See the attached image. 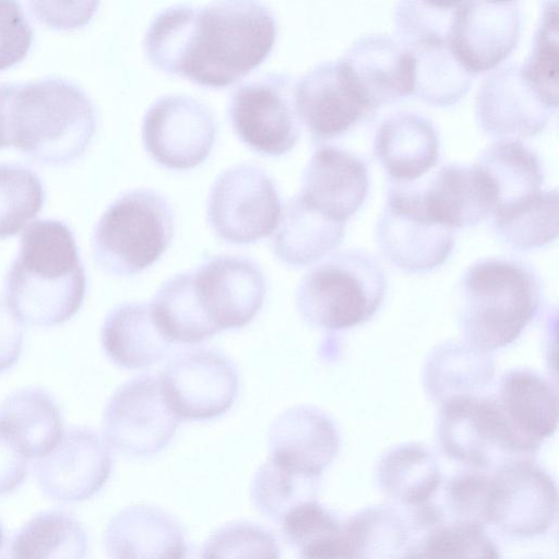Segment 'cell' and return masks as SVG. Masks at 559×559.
I'll return each mask as SVG.
<instances>
[{
  "mask_svg": "<svg viewBox=\"0 0 559 559\" xmlns=\"http://www.w3.org/2000/svg\"><path fill=\"white\" fill-rule=\"evenodd\" d=\"M3 293L22 324L55 326L80 310L86 274L73 231L64 222L40 218L24 228Z\"/></svg>",
  "mask_w": 559,
  "mask_h": 559,
  "instance_id": "cell-1",
  "label": "cell"
},
{
  "mask_svg": "<svg viewBox=\"0 0 559 559\" xmlns=\"http://www.w3.org/2000/svg\"><path fill=\"white\" fill-rule=\"evenodd\" d=\"M277 22L258 1H214L197 7L178 76L212 88L229 86L271 53Z\"/></svg>",
  "mask_w": 559,
  "mask_h": 559,
  "instance_id": "cell-2",
  "label": "cell"
},
{
  "mask_svg": "<svg viewBox=\"0 0 559 559\" xmlns=\"http://www.w3.org/2000/svg\"><path fill=\"white\" fill-rule=\"evenodd\" d=\"M97 112L71 80L47 76L15 83L9 107L10 145L47 165L80 157L95 135Z\"/></svg>",
  "mask_w": 559,
  "mask_h": 559,
  "instance_id": "cell-3",
  "label": "cell"
},
{
  "mask_svg": "<svg viewBox=\"0 0 559 559\" xmlns=\"http://www.w3.org/2000/svg\"><path fill=\"white\" fill-rule=\"evenodd\" d=\"M540 285L518 260L491 257L465 271L459 288V326L464 342L491 352L513 343L537 316Z\"/></svg>",
  "mask_w": 559,
  "mask_h": 559,
  "instance_id": "cell-4",
  "label": "cell"
},
{
  "mask_svg": "<svg viewBox=\"0 0 559 559\" xmlns=\"http://www.w3.org/2000/svg\"><path fill=\"white\" fill-rule=\"evenodd\" d=\"M386 292L379 262L358 249L340 251L313 266L296 289V308L311 326L342 331L370 320Z\"/></svg>",
  "mask_w": 559,
  "mask_h": 559,
  "instance_id": "cell-5",
  "label": "cell"
},
{
  "mask_svg": "<svg viewBox=\"0 0 559 559\" xmlns=\"http://www.w3.org/2000/svg\"><path fill=\"white\" fill-rule=\"evenodd\" d=\"M174 230V213L165 195L150 188L129 190L117 197L96 223L93 258L107 274L135 275L163 255Z\"/></svg>",
  "mask_w": 559,
  "mask_h": 559,
  "instance_id": "cell-6",
  "label": "cell"
},
{
  "mask_svg": "<svg viewBox=\"0 0 559 559\" xmlns=\"http://www.w3.org/2000/svg\"><path fill=\"white\" fill-rule=\"evenodd\" d=\"M438 406L441 452L471 469L489 472L510 461L533 460L542 447L512 424L495 393L461 395Z\"/></svg>",
  "mask_w": 559,
  "mask_h": 559,
  "instance_id": "cell-7",
  "label": "cell"
},
{
  "mask_svg": "<svg viewBox=\"0 0 559 559\" xmlns=\"http://www.w3.org/2000/svg\"><path fill=\"white\" fill-rule=\"evenodd\" d=\"M554 478L533 460H515L488 473L483 524L516 540L545 536L557 522Z\"/></svg>",
  "mask_w": 559,
  "mask_h": 559,
  "instance_id": "cell-8",
  "label": "cell"
},
{
  "mask_svg": "<svg viewBox=\"0 0 559 559\" xmlns=\"http://www.w3.org/2000/svg\"><path fill=\"white\" fill-rule=\"evenodd\" d=\"M206 213L218 238L247 245L275 230L282 206L271 176L257 165L240 163L216 177L209 191Z\"/></svg>",
  "mask_w": 559,
  "mask_h": 559,
  "instance_id": "cell-9",
  "label": "cell"
},
{
  "mask_svg": "<svg viewBox=\"0 0 559 559\" xmlns=\"http://www.w3.org/2000/svg\"><path fill=\"white\" fill-rule=\"evenodd\" d=\"M179 418L168 406L158 376L143 374L120 385L103 412V439L109 450L133 459L163 451Z\"/></svg>",
  "mask_w": 559,
  "mask_h": 559,
  "instance_id": "cell-10",
  "label": "cell"
},
{
  "mask_svg": "<svg viewBox=\"0 0 559 559\" xmlns=\"http://www.w3.org/2000/svg\"><path fill=\"white\" fill-rule=\"evenodd\" d=\"M294 79L269 73L239 85L230 95L227 115L237 136L267 156L288 153L300 135Z\"/></svg>",
  "mask_w": 559,
  "mask_h": 559,
  "instance_id": "cell-11",
  "label": "cell"
},
{
  "mask_svg": "<svg viewBox=\"0 0 559 559\" xmlns=\"http://www.w3.org/2000/svg\"><path fill=\"white\" fill-rule=\"evenodd\" d=\"M383 257L408 273L440 266L454 247L453 229L429 218L416 187L393 185L376 226Z\"/></svg>",
  "mask_w": 559,
  "mask_h": 559,
  "instance_id": "cell-12",
  "label": "cell"
},
{
  "mask_svg": "<svg viewBox=\"0 0 559 559\" xmlns=\"http://www.w3.org/2000/svg\"><path fill=\"white\" fill-rule=\"evenodd\" d=\"M164 397L179 420H210L235 403L239 376L235 365L213 348L175 355L158 376Z\"/></svg>",
  "mask_w": 559,
  "mask_h": 559,
  "instance_id": "cell-13",
  "label": "cell"
},
{
  "mask_svg": "<svg viewBox=\"0 0 559 559\" xmlns=\"http://www.w3.org/2000/svg\"><path fill=\"white\" fill-rule=\"evenodd\" d=\"M142 141L147 154L160 166L191 169L210 155L216 135L212 111L185 94L155 99L144 114Z\"/></svg>",
  "mask_w": 559,
  "mask_h": 559,
  "instance_id": "cell-14",
  "label": "cell"
},
{
  "mask_svg": "<svg viewBox=\"0 0 559 559\" xmlns=\"http://www.w3.org/2000/svg\"><path fill=\"white\" fill-rule=\"evenodd\" d=\"M34 475L45 496L64 503L81 502L96 495L112 471L109 448L88 427L63 431L58 443L35 460Z\"/></svg>",
  "mask_w": 559,
  "mask_h": 559,
  "instance_id": "cell-15",
  "label": "cell"
},
{
  "mask_svg": "<svg viewBox=\"0 0 559 559\" xmlns=\"http://www.w3.org/2000/svg\"><path fill=\"white\" fill-rule=\"evenodd\" d=\"M556 111L524 79L521 64L513 62L492 70L475 99L479 127L498 140L534 136L548 126Z\"/></svg>",
  "mask_w": 559,
  "mask_h": 559,
  "instance_id": "cell-16",
  "label": "cell"
},
{
  "mask_svg": "<svg viewBox=\"0 0 559 559\" xmlns=\"http://www.w3.org/2000/svg\"><path fill=\"white\" fill-rule=\"evenodd\" d=\"M521 34V10L515 1L459 2L450 47L473 75L499 67L515 49Z\"/></svg>",
  "mask_w": 559,
  "mask_h": 559,
  "instance_id": "cell-17",
  "label": "cell"
},
{
  "mask_svg": "<svg viewBox=\"0 0 559 559\" xmlns=\"http://www.w3.org/2000/svg\"><path fill=\"white\" fill-rule=\"evenodd\" d=\"M192 274L199 300L219 332L246 326L263 306L264 275L247 258L216 255Z\"/></svg>",
  "mask_w": 559,
  "mask_h": 559,
  "instance_id": "cell-18",
  "label": "cell"
},
{
  "mask_svg": "<svg viewBox=\"0 0 559 559\" xmlns=\"http://www.w3.org/2000/svg\"><path fill=\"white\" fill-rule=\"evenodd\" d=\"M300 123L317 141L342 136L372 111L360 96L341 60L324 61L295 86Z\"/></svg>",
  "mask_w": 559,
  "mask_h": 559,
  "instance_id": "cell-19",
  "label": "cell"
},
{
  "mask_svg": "<svg viewBox=\"0 0 559 559\" xmlns=\"http://www.w3.org/2000/svg\"><path fill=\"white\" fill-rule=\"evenodd\" d=\"M334 421L310 405L285 409L271 424L267 433L270 459L282 468L319 481L340 450Z\"/></svg>",
  "mask_w": 559,
  "mask_h": 559,
  "instance_id": "cell-20",
  "label": "cell"
},
{
  "mask_svg": "<svg viewBox=\"0 0 559 559\" xmlns=\"http://www.w3.org/2000/svg\"><path fill=\"white\" fill-rule=\"evenodd\" d=\"M340 60L372 112L414 94L413 58L386 35L356 39Z\"/></svg>",
  "mask_w": 559,
  "mask_h": 559,
  "instance_id": "cell-21",
  "label": "cell"
},
{
  "mask_svg": "<svg viewBox=\"0 0 559 559\" xmlns=\"http://www.w3.org/2000/svg\"><path fill=\"white\" fill-rule=\"evenodd\" d=\"M369 189L366 164L335 146H321L310 157L298 193L331 218L346 223L364 204Z\"/></svg>",
  "mask_w": 559,
  "mask_h": 559,
  "instance_id": "cell-22",
  "label": "cell"
},
{
  "mask_svg": "<svg viewBox=\"0 0 559 559\" xmlns=\"http://www.w3.org/2000/svg\"><path fill=\"white\" fill-rule=\"evenodd\" d=\"M418 190L429 218L451 229L475 226L496 207L493 187L475 165H443Z\"/></svg>",
  "mask_w": 559,
  "mask_h": 559,
  "instance_id": "cell-23",
  "label": "cell"
},
{
  "mask_svg": "<svg viewBox=\"0 0 559 559\" xmlns=\"http://www.w3.org/2000/svg\"><path fill=\"white\" fill-rule=\"evenodd\" d=\"M104 546L109 559H180L188 545L181 526L168 512L133 504L107 523Z\"/></svg>",
  "mask_w": 559,
  "mask_h": 559,
  "instance_id": "cell-24",
  "label": "cell"
},
{
  "mask_svg": "<svg viewBox=\"0 0 559 559\" xmlns=\"http://www.w3.org/2000/svg\"><path fill=\"white\" fill-rule=\"evenodd\" d=\"M374 155L393 183L408 185L438 162L439 136L433 123L414 112H397L382 121Z\"/></svg>",
  "mask_w": 559,
  "mask_h": 559,
  "instance_id": "cell-25",
  "label": "cell"
},
{
  "mask_svg": "<svg viewBox=\"0 0 559 559\" xmlns=\"http://www.w3.org/2000/svg\"><path fill=\"white\" fill-rule=\"evenodd\" d=\"M100 343L111 362L129 370L157 364L171 346L157 328L150 304L141 302L115 307L103 322Z\"/></svg>",
  "mask_w": 559,
  "mask_h": 559,
  "instance_id": "cell-26",
  "label": "cell"
},
{
  "mask_svg": "<svg viewBox=\"0 0 559 559\" xmlns=\"http://www.w3.org/2000/svg\"><path fill=\"white\" fill-rule=\"evenodd\" d=\"M344 234L345 223L316 210L297 193L283 207L272 248L283 263L300 267L333 251Z\"/></svg>",
  "mask_w": 559,
  "mask_h": 559,
  "instance_id": "cell-27",
  "label": "cell"
},
{
  "mask_svg": "<svg viewBox=\"0 0 559 559\" xmlns=\"http://www.w3.org/2000/svg\"><path fill=\"white\" fill-rule=\"evenodd\" d=\"M495 377L489 353L464 341H444L427 356L423 383L427 395L438 405L444 401L487 392Z\"/></svg>",
  "mask_w": 559,
  "mask_h": 559,
  "instance_id": "cell-28",
  "label": "cell"
},
{
  "mask_svg": "<svg viewBox=\"0 0 559 559\" xmlns=\"http://www.w3.org/2000/svg\"><path fill=\"white\" fill-rule=\"evenodd\" d=\"M0 430L29 460L46 455L63 433V420L53 397L44 389L13 391L0 405Z\"/></svg>",
  "mask_w": 559,
  "mask_h": 559,
  "instance_id": "cell-29",
  "label": "cell"
},
{
  "mask_svg": "<svg viewBox=\"0 0 559 559\" xmlns=\"http://www.w3.org/2000/svg\"><path fill=\"white\" fill-rule=\"evenodd\" d=\"M495 394L509 419L527 438L542 444L556 432L557 389L537 371L509 369L501 376Z\"/></svg>",
  "mask_w": 559,
  "mask_h": 559,
  "instance_id": "cell-30",
  "label": "cell"
},
{
  "mask_svg": "<svg viewBox=\"0 0 559 559\" xmlns=\"http://www.w3.org/2000/svg\"><path fill=\"white\" fill-rule=\"evenodd\" d=\"M376 477L381 491L395 507L408 511L430 502L443 481L436 456L418 442L386 450L378 462Z\"/></svg>",
  "mask_w": 559,
  "mask_h": 559,
  "instance_id": "cell-31",
  "label": "cell"
},
{
  "mask_svg": "<svg viewBox=\"0 0 559 559\" xmlns=\"http://www.w3.org/2000/svg\"><path fill=\"white\" fill-rule=\"evenodd\" d=\"M87 534L64 510H47L31 518L0 546V559H86Z\"/></svg>",
  "mask_w": 559,
  "mask_h": 559,
  "instance_id": "cell-32",
  "label": "cell"
},
{
  "mask_svg": "<svg viewBox=\"0 0 559 559\" xmlns=\"http://www.w3.org/2000/svg\"><path fill=\"white\" fill-rule=\"evenodd\" d=\"M474 165L487 176L493 187V212L516 205L542 190V162L520 140H497L480 153Z\"/></svg>",
  "mask_w": 559,
  "mask_h": 559,
  "instance_id": "cell-33",
  "label": "cell"
},
{
  "mask_svg": "<svg viewBox=\"0 0 559 559\" xmlns=\"http://www.w3.org/2000/svg\"><path fill=\"white\" fill-rule=\"evenodd\" d=\"M404 48L414 62V94L424 102L447 107L467 93L474 75L454 56L449 37L428 35Z\"/></svg>",
  "mask_w": 559,
  "mask_h": 559,
  "instance_id": "cell-34",
  "label": "cell"
},
{
  "mask_svg": "<svg viewBox=\"0 0 559 559\" xmlns=\"http://www.w3.org/2000/svg\"><path fill=\"white\" fill-rule=\"evenodd\" d=\"M299 559H352L354 539L347 520L341 521L316 498L290 508L280 521Z\"/></svg>",
  "mask_w": 559,
  "mask_h": 559,
  "instance_id": "cell-35",
  "label": "cell"
},
{
  "mask_svg": "<svg viewBox=\"0 0 559 559\" xmlns=\"http://www.w3.org/2000/svg\"><path fill=\"white\" fill-rule=\"evenodd\" d=\"M150 307L157 328L170 343L194 345L219 332L199 300L192 270L163 283Z\"/></svg>",
  "mask_w": 559,
  "mask_h": 559,
  "instance_id": "cell-36",
  "label": "cell"
},
{
  "mask_svg": "<svg viewBox=\"0 0 559 559\" xmlns=\"http://www.w3.org/2000/svg\"><path fill=\"white\" fill-rule=\"evenodd\" d=\"M498 238L518 250L542 248L558 236V192L540 190L530 199L492 214Z\"/></svg>",
  "mask_w": 559,
  "mask_h": 559,
  "instance_id": "cell-37",
  "label": "cell"
},
{
  "mask_svg": "<svg viewBox=\"0 0 559 559\" xmlns=\"http://www.w3.org/2000/svg\"><path fill=\"white\" fill-rule=\"evenodd\" d=\"M405 559H502V554L486 526L457 521L423 533Z\"/></svg>",
  "mask_w": 559,
  "mask_h": 559,
  "instance_id": "cell-38",
  "label": "cell"
},
{
  "mask_svg": "<svg viewBox=\"0 0 559 559\" xmlns=\"http://www.w3.org/2000/svg\"><path fill=\"white\" fill-rule=\"evenodd\" d=\"M44 201L45 189L34 170L16 163H0V240L26 227Z\"/></svg>",
  "mask_w": 559,
  "mask_h": 559,
  "instance_id": "cell-39",
  "label": "cell"
},
{
  "mask_svg": "<svg viewBox=\"0 0 559 559\" xmlns=\"http://www.w3.org/2000/svg\"><path fill=\"white\" fill-rule=\"evenodd\" d=\"M558 1L543 3L532 49L521 71L527 83L549 105L558 108Z\"/></svg>",
  "mask_w": 559,
  "mask_h": 559,
  "instance_id": "cell-40",
  "label": "cell"
},
{
  "mask_svg": "<svg viewBox=\"0 0 559 559\" xmlns=\"http://www.w3.org/2000/svg\"><path fill=\"white\" fill-rule=\"evenodd\" d=\"M317 484L282 468L269 457L252 479L251 499L262 514L280 522L295 504L314 498Z\"/></svg>",
  "mask_w": 559,
  "mask_h": 559,
  "instance_id": "cell-41",
  "label": "cell"
},
{
  "mask_svg": "<svg viewBox=\"0 0 559 559\" xmlns=\"http://www.w3.org/2000/svg\"><path fill=\"white\" fill-rule=\"evenodd\" d=\"M202 559H281L275 537L260 525L235 521L216 530L201 550Z\"/></svg>",
  "mask_w": 559,
  "mask_h": 559,
  "instance_id": "cell-42",
  "label": "cell"
},
{
  "mask_svg": "<svg viewBox=\"0 0 559 559\" xmlns=\"http://www.w3.org/2000/svg\"><path fill=\"white\" fill-rule=\"evenodd\" d=\"M33 41V28L20 2L0 1V71L20 62Z\"/></svg>",
  "mask_w": 559,
  "mask_h": 559,
  "instance_id": "cell-43",
  "label": "cell"
},
{
  "mask_svg": "<svg viewBox=\"0 0 559 559\" xmlns=\"http://www.w3.org/2000/svg\"><path fill=\"white\" fill-rule=\"evenodd\" d=\"M98 2H28L32 13L53 28H73L86 24L96 11Z\"/></svg>",
  "mask_w": 559,
  "mask_h": 559,
  "instance_id": "cell-44",
  "label": "cell"
},
{
  "mask_svg": "<svg viewBox=\"0 0 559 559\" xmlns=\"http://www.w3.org/2000/svg\"><path fill=\"white\" fill-rule=\"evenodd\" d=\"M29 459L0 430V496L16 490L25 480Z\"/></svg>",
  "mask_w": 559,
  "mask_h": 559,
  "instance_id": "cell-45",
  "label": "cell"
},
{
  "mask_svg": "<svg viewBox=\"0 0 559 559\" xmlns=\"http://www.w3.org/2000/svg\"><path fill=\"white\" fill-rule=\"evenodd\" d=\"M23 347L22 323L0 299V373L19 360Z\"/></svg>",
  "mask_w": 559,
  "mask_h": 559,
  "instance_id": "cell-46",
  "label": "cell"
},
{
  "mask_svg": "<svg viewBox=\"0 0 559 559\" xmlns=\"http://www.w3.org/2000/svg\"><path fill=\"white\" fill-rule=\"evenodd\" d=\"M15 83L0 82V148L10 146L9 107Z\"/></svg>",
  "mask_w": 559,
  "mask_h": 559,
  "instance_id": "cell-47",
  "label": "cell"
},
{
  "mask_svg": "<svg viewBox=\"0 0 559 559\" xmlns=\"http://www.w3.org/2000/svg\"><path fill=\"white\" fill-rule=\"evenodd\" d=\"M515 559H557V556L551 558L549 554L527 552Z\"/></svg>",
  "mask_w": 559,
  "mask_h": 559,
  "instance_id": "cell-48",
  "label": "cell"
},
{
  "mask_svg": "<svg viewBox=\"0 0 559 559\" xmlns=\"http://www.w3.org/2000/svg\"><path fill=\"white\" fill-rule=\"evenodd\" d=\"M180 559H202L201 551H198L195 548L188 545Z\"/></svg>",
  "mask_w": 559,
  "mask_h": 559,
  "instance_id": "cell-49",
  "label": "cell"
},
{
  "mask_svg": "<svg viewBox=\"0 0 559 559\" xmlns=\"http://www.w3.org/2000/svg\"><path fill=\"white\" fill-rule=\"evenodd\" d=\"M3 540H4V532H3L2 524L0 522V546L2 545Z\"/></svg>",
  "mask_w": 559,
  "mask_h": 559,
  "instance_id": "cell-50",
  "label": "cell"
},
{
  "mask_svg": "<svg viewBox=\"0 0 559 559\" xmlns=\"http://www.w3.org/2000/svg\"><path fill=\"white\" fill-rule=\"evenodd\" d=\"M353 559H360V558H353Z\"/></svg>",
  "mask_w": 559,
  "mask_h": 559,
  "instance_id": "cell-51",
  "label": "cell"
}]
</instances>
